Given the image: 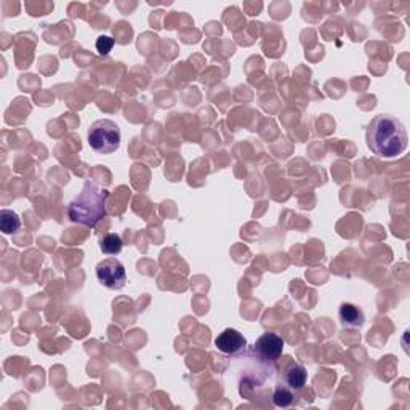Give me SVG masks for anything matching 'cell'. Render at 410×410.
Listing matches in <instances>:
<instances>
[{
	"label": "cell",
	"mask_w": 410,
	"mask_h": 410,
	"mask_svg": "<svg viewBox=\"0 0 410 410\" xmlns=\"http://www.w3.org/2000/svg\"><path fill=\"white\" fill-rule=\"evenodd\" d=\"M114 39H112V37H109V36H100L98 39H96V44H95V47H96V50H98V53L101 56H106V55H109V52L112 50V47H114Z\"/></svg>",
	"instance_id": "cell-12"
},
{
	"label": "cell",
	"mask_w": 410,
	"mask_h": 410,
	"mask_svg": "<svg viewBox=\"0 0 410 410\" xmlns=\"http://www.w3.org/2000/svg\"><path fill=\"white\" fill-rule=\"evenodd\" d=\"M96 278L107 289L121 290L127 284V273L117 258H106L96 264Z\"/></svg>",
	"instance_id": "cell-4"
},
{
	"label": "cell",
	"mask_w": 410,
	"mask_h": 410,
	"mask_svg": "<svg viewBox=\"0 0 410 410\" xmlns=\"http://www.w3.org/2000/svg\"><path fill=\"white\" fill-rule=\"evenodd\" d=\"M367 144L379 158H397L407 148V132L396 117L380 114L369 123Z\"/></svg>",
	"instance_id": "cell-1"
},
{
	"label": "cell",
	"mask_w": 410,
	"mask_h": 410,
	"mask_svg": "<svg viewBox=\"0 0 410 410\" xmlns=\"http://www.w3.org/2000/svg\"><path fill=\"white\" fill-rule=\"evenodd\" d=\"M273 402L276 407H289L294 402V393L289 386H278L273 395Z\"/></svg>",
	"instance_id": "cell-11"
},
{
	"label": "cell",
	"mask_w": 410,
	"mask_h": 410,
	"mask_svg": "<svg viewBox=\"0 0 410 410\" xmlns=\"http://www.w3.org/2000/svg\"><path fill=\"white\" fill-rule=\"evenodd\" d=\"M89 144L98 154H112L121 146V128L109 119H100L89 128Z\"/></svg>",
	"instance_id": "cell-3"
},
{
	"label": "cell",
	"mask_w": 410,
	"mask_h": 410,
	"mask_svg": "<svg viewBox=\"0 0 410 410\" xmlns=\"http://www.w3.org/2000/svg\"><path fill=\"white\" fill-rule=\"evenodd\" d=\"M282 379L285 381V385H287L290 390L298 391V390H303L305 385H306L308 372L303 365L292 360V363H289L287 367L284 369Z\"/></svg>",
	"instance_id": "cell-7"
},
{
	"label": "cell",
	"mask_w": 410,
	"mask_h": 410,
	"mask_svg": "<svg viewBox=\"0 0 410 410\" xmlns=\"http://www.w3.org/2000/svg\"><path fill=\"white\" fill-rule=\"evenodd\" d=\"M20 228H21V220L18 217V213L8 208L0 210V229H2L5 234H13Z\"/></svg>",
	"instance_id": "cell-9"
},
{
	"label": "cell",
	"mask_w": 410,
	"mask_h": 410,
	"mask_svg": "<svg viewBox=\"0 0 410 410\" xmlns=\"http://www.w3.org/2000/svg\"><path fill=\"white\" fill-rule=\"evenodd\" d=\"M284 340L278 333H263L253 344V353L261 363H271L274 364L280 358L284 351Z\"/></svg>",
	"instance_id": "cell-5"
},
{
	"label": "cell",
	"mask_w": 410,
	"mask_h": 410,
	"mask_svg": "<svg viewBox=\"0 0 410 410\" xmlns=\"http://www.w3.org/2000/svg\"><path fill=\"white\" fill-rule=\"evenodd\" d=\"M123 247V242L121 239V236L119 234H106L102 239L100 241V249L102 253H106V255H119Z\"/></svg>",
	"instance_id": "cell-10"
},
{
	"label": "cell",
	"mask_w": 410,
	"mask_h": 410,
	"mask_svg": "<svg viewBox=\"0 0 410 410\" xmlns=\"http://www.w3.org/2000/svg\"><path fill=\"white\" fill-rule=\"evenodd\" d=\"M343 327H360L365 321L364 312L353 303H343L338 311Z\"/></svg>",
	"instance_id": "cell-8"
},
{
	"label": "cell",
	"mask_w": 410,
	"mask_h": 410,
	"mask_svg": "<svg viewBox=\"0 0 410 410\" xmlns=\"http://www.w3.org/2000/svg\"><path fill=\"white\" fill-rule=\"evenodd\" d=\"M109 197V191L87 180L84 183L82 191L77 197H74L68 205V217L73 223L93 228L106 217V202Z\"/></svg>",
	"instance_id": "cell-2"
},
{
	"label": "cell",
	"mask_w": 410,
	"mask_h": 410,
	"mask_svg": "<svg viewBox=\"0 0 410 410\" xmlns=\"http://www.w3.org/2000/svg\"><path fill=\"white\" fill-rule=\"evenodd\" d=\"M247 340L236 328H225L220 335L215 338V348L226 356H237L244 351Z\"/></svg>",
	"instance_id": "cell-6"
}]
</instances>
